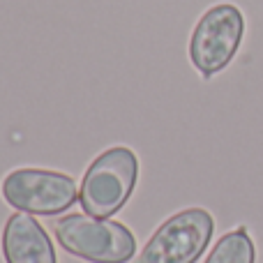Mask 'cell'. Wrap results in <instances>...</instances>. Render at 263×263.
<instances>
[{
	"label": "cell",
	"instance_id": "obj_1",
	"mask_svg": "<svg viewBox=\"0 0 263 263\" xmlns=\"http://www.w3.org/2000/svg\"><path fill=\"white\" fill-rule=\"evenodd\" d=\"M53 236L67 254L88 263H129L136 254V238L123 222L69 213L53 224Z\"/></svg>",
	"mask_w": 263,
	"mask_h": 263
},
{
	"label": "cell",
	"instance_id": "obj_2",
	"mask_svg": "<svg viewBox=\"0 0 263 263\" xmlns=\"http://www.w3.org/2000/svg\"><path fill=\"white\" fill-rule=\"evenodd\" d=\"M139 182V157L127 145H114L100 153L83 173L79 201L86 215L114 217L132 199Z\"/></svg>",
	"mask_w": 263,
	"mask_h": 263
},
{
	"label": "cell",
	"instance_id": "obj_3",
	"mask_svg": "<svg viewBox=\"0 0 263 263\" xmlns=\"http://www.w3.org/2000/svg\"><path fill=\"white\" fill-rule=\"evenodd\" d=\"M245 40V14L233 3L208 7L194 23L187 55L203 79H213L233 63Z\"/></svg>",
	"mask_w": 263,
	"mask_h": 263
},
{
	"label": "cell",
	"instance_id": "obj_4",
	"mask_svg": "<svg viewBox=\"0 0 263 263\" xmlns=\"http://www.w3.org/2000/svg\"><path fill=\"white\" fill-rule=\"evenodd\" d=\"M79 190L81 187L69 173L37 166L14 168L0 182L5 203L16 208L18 213L40 217H53L74 208L79 201Z\"/></svg>",
	"mask_w": 263,
	"mask_h": 263
},
{
	"label": "cell",
	"instance_id": "obj_5",
	"mask_svg": "<svg viewBox=\"0 0 263 263\" xmlns=\"http://www.w3.org/2000/svg\"><path fill=\"white\" fill-rule=\"evenodd\" d=\"M215 236V217L205 208H185L164 219L143 245L139 263H196Z\"/></svg>",
	"mask_w": 263,
	"mask_h": 263
},
{
	"label": "cell",
	"instance_id": "obj_6",
	"mask_svg": "<svg viewBox=\"0 0 263 263\" xmlns=\"http://www.w3.org/2000/svg\"><path fill=\"white\" fill-rule=\"evenodd\" d=\"M3 259L5 263H58L51 236L35 219V215L14 213L3 227Z\"/></svg>",
	"mask_w": 263,
	"mask_h": 263
},
{
	"label": "cell",
	"instance_id": "obj_7",
	"mask_svg": "<svg viewBox=\"0 0 263 263\" xmlns=\"http://www.w3.org/2000/svg\"><path fill=\"white\" fill-rule=\"evenodd\" d=\"M203 263H256V245L245 224L224 233Z\"/></svg>",
	"mask_w": 263,
	"mask_h": 263
}]
</instances>
